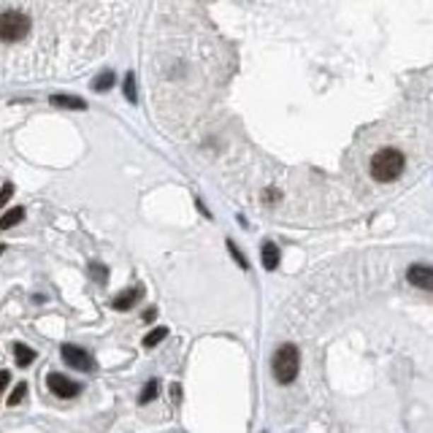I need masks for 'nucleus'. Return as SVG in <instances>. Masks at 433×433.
Returning a JSON list of instances; mask_svg holds the SVG:
<instances>
[{"mask_svg":"<svg viewBox=\"0 0 433 433\" xmlns=\"http://www.w3.org/2000/svg\"><path fill=\"white\" fill-rule=\"evenodd\" d=\"M125 95H127L130 103H136V79H133V74L125 79Z\"/></svg>","mask_w":433,"mask_h":433,"instance_id":"17","label":"nucleus"},{"mask_svg":"<svg viewBox=\"0 0 433 433\" xmlns=\"http://www.w3.org/2000/svg\"><path fill=\"white\" fill-rule=\"evenodd\" d=\"M25 393H28V385H25V382H19V385L14 387V393L8 396V403H11V406H16V403L25 398Z\"/></svg>","mask_w":433,"mask_h":433,"instance_id":"16","label":"nucleus"},{"mask_svg":"<svg viewBox=\"0 0 433 433\" xmlns=\"http://www.w3.org/2000/svg\"><path fill=\"white\" fill-rule=\"evenodd\" d=\"M11 195H14V185H11V182H6V185L0 187V209L11 201Z\"/></svg>","mask_w":433,"mask_h":433,"instance_id":"18","label":"nucleus"},{"mask_svg":"<svg viewBox=\"0 0 433 433\" xmlns=\"http://www.w3.org/2000/svg\"><path fill=\"white\" fill-rule=\"evenodd\" d=\"M25 219V209H11V212H6V214L0 216V231H8V228H14V225H19Z\"/></svg>","mask_w":433,"mask_h":433,"instance_id":"11","label":"nucleus"},{"mask_svg":"<svg viewBox=\"0 0 433 433\" xmlns=\"http://www.w3.org/2000/svg\"><path fill=\"white\" fill-rule=\"evenodd\" d=\"M49 100H52V106L71 108V111H81V108H87V103H84L81 98H74V95H52Z\"/></svg>","mask_w":433,"mask_h":433,"instance_id":"9","label":"nucleus"},{"mask_svg":"<svg viewBox=\"0 0 433 433\" xmlns=\"http://www.w3.org/2000/svg\"><path fill=\"white\" fill-rule=\"evenodd\" d=\"M171 393H173V401H176V403L182 401V387H179V385H173V387H171Z\"/></svg>","mask_w":433,"mask_h":433,"instance_id":"20","label":"nucleus"},{"mask_svg":"<svg viewBox=\"0 0 433 433\" xmlns=\"http://www.w3.org/2000/svg\"><path fill=\"white\" fill-rule=\"evenodd\" d=\"M403 166H406V157L398 149L387 146V149H379L371 157V176L376 182H393L403 173Z\"/></svg>","mask_w":433,"mask_h":433,"instance_id":"2","label":"nucleus"},{"mask_svg":"<svg viewBox=\"0 0 433 433\" xmlns=\"http://www.w3.org/2000/svg\"><path fill=\"white\" fill-rule=\"evenodd\" d=\"M3 252H6V247H0V255H3Z\"/></svg>","mask_w":433,"mask_h":433,"instance_id":"23","label":"nucleus"},{"mask_svg":"<svg viewBox=\"0 0 433 433\" xmlns=\"http://www.w3.org/2000/svg\"><path fill=\"white\" fill-rule=\"evenodd\" d=\"M141 298H144V287L136 284V287H127V290H122L120 295H114L111 306H114L117 311H127V309H133Z\"/></svg>","mask_w":433,"mask_h":433,"instance_id":"7","label":"nucleus"},{"mask_svg":"<svg viewBox=\"0 0 433 433\" xmlns=\"http://www.w3.org/2000/svg\"><path fill=\"white\" fill-rule=\"evenodd\" d=\"M47 387L54 393V396H60V398H76L79 393H81V385L74 382V379H68L65 374H57L52 371L47 376Z\"/></svg>","mask_w":433,"mask_h":433,"instance_id":"5","label":"nucleus"},{"mask_svg":"<svg viewBox=\"0 0 433 433\" xmlns=\"http://www.w3.org/2000/svg\"><path fill=\"white\" fill-rule=\"evenodd\" d=\"M8 379H11V376H8V371H0V393H3V387L8 385Z\"/></svg>","mask_w":433,"mask_h":433,"instance_id":"21","label":"nucleus"},{"mask_svg":"<svg viewBox=\"0 0 433 433\" xmlns=\"http://www.w3.org/2000/svg\"><path fill=\"white\" fill-rule=\"evenodd\" d=\"M166 336H168V328H155V330H149V333L144 336V347H149V350H152V347H157V344L166 339Z\"/></svg>","mask_w":433,"mask_h":433,"instance_id":"13","label":"nucleus"},{"mask_svg":"<svg viewBox=\"0 0 433 433\" xmlns=\"http://www.w3.org/2000/svg\"><path fill=\"white\" fill-rule=\"evenodd\" d=\"M406 279H409V284H415V287H420V290L433 293V268L431 265H409Z\"/></svg>","mask_w":433,"mask_h":433,"instance_id":"6","label":"nucleus"},{"mask_svg":"<svg viewBox=\"0 0 433 433\" xmlns=\"http://www.w3.org/2000/svg\"><path fill=\"white\" fill-rule=\"evenodd\" d=\"M90 277L95 279V282H106L108 279V268L100 263H90Z\"/></svg>","mask_w":433,"mask_h":433,"instance_id":"14","label":"nucleus"},{"mask_svg":"<svg viewBox=\"0 0 433 433\" xmlns=\"http://www.w3.org/2000/svg\"><path fill=\"white\" fill-rule=\"evenodd\" d=\"M60 352H62V360H65L71 369H76V371H93L95 369L93 355H90L87 350L76 347V344H62Z\"/></svg>","mask_w":433,"mask_h":433,"instance_id":"4","label":"nucleus"},{"mask_svg":"<svg viewBox=\"0 0 433 433\" xmlns=\"http://www.w3.org/2000/svg\"><path fill=\"white\" fill-rule=\"evenodd\" d=\"M28 33H30V19L25 14H19V11H3L0 14V41L14 44V41H22Z\"/></svg>","mask_w":433,"mask_h":433,"instance_id":"3","label":"nucleus"},{"mask_svg":"<svg viewBox=\"0 0 433 433\" xmlns=\"http://www.w3.org/2000/svg\"><path fill=\"white\" fill-rule=\"evenodd\" d=\"M157 393H160V382H157V379H149V382H146V387L141 390L139 403H149V401H155V398H157Z\"/></svg>","mask_w":433,"mask_h":433,"instance_id":"12","label":"nucleus"},{"mask_svg":"<svg viewBox=\"0 0 433 433\" xmlns=\"http://www.w3.org/2000/svg\"><path fill=\"white\" fill-rule=\"evenodd\" d=\"M260 260H263L265 271H274L279 265V247L274 241H265L263 249H260Z\"/></svg>","mask_w":433,"mask_h":433,"instance_id":"8","label":"nucleus"},{"mask_svg":"<svg viewBox=\"0 0 433 433\" xmlns=\"http://www.w3.org/2000/svg\"><path fill=\"white\" fill-rule=\"evenodd\" d=\"M14 360H16V366L28 369L33 360H35V352H33L28 344H14Z\"/></svg>","mask_w":433,"mask_h":433,"instance_id":"10","label":"nucleus"},{"mask_svg":"<svg viewBox=\"0 0 433 433\" xmlns=\"http://www.w3.org/2000/svg\"><path fill=\"white\" fill-rule=\"evenodd\" d=\"M111 84H114V74H111V71H108V74H103V76H98V79L93 81L95 90H108Z\"/></svg>","mask_w":433,"mask_h":433,"instance_id":"15","label":"nucleus"},{"mask_svg":"<svg viewBox=\"0 0 433 433\" xmlns=\"http://www.w3.org/2000/svg\"><path fill=\"white\" fill-rule=\"evenodd\" d=\"M155 317H157V309H149V311H146V314H144V320H146V323H152Z\"/></svg>","mask_w":433,"mask_h":433,"instance_id":"22","label":"nucleus"},{"mask_svg":"<svg viewBox=\"0 0 433 433\" xmlns=\"http://www.w3.org/2000/svg\"><path fill=\"white\" fill-rule=\"evenodd\" d=\"M271 369H274V379H277L279 385L295 382V376L301 371V352H298V347L295 344H282L274 352Z\"/></svg>","mask_w":433,"mask_h":433,"instance_id":"1","label":"nucleus"},{"mask_svg":"<svg viewBox=\"0 0 433 433\" xmlns=\"http://www.w3.org/2000/svg\"><path fill=\"white\" fill-rule=\"evenodd\" d=\"M228 249H231V255H233V258H236V263L241 265V268H249L247 258H244V255H241V249L236 247V244H233V241H228Z\"/></svg>","mask_w":433,"mask_h":433,"instance_id":"19","label":"nucleus"}]
</instances>
